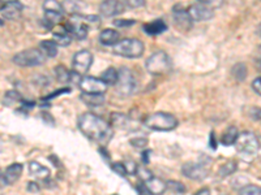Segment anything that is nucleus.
Here are the masks:
<instances>
[{
	"label": "nucleus",
	"instance_id": "473e14b6",
	"mask_svg": "<svg viewBox=\"0 0 261 195\" xmlns=\"http://www.w3.org/2000/svg\"><path fill=\"white\" fill-rule=\"evenodd\" d=\"M242 195H261V187L256 185H244L242 187Z\"/></svg>",
	"mask_w": 261,
	"mask_h": 195
},
{
	"label": "nucleus",
	"instance_id": "f704fd0d",
	"mask_svg": "<svg viewBox=\"0 0 261 195\" xmlns=\"http://www.w3.org/2000/svg\"><path fill=\"white\" fill-rule=\"evenodd\" d=\"M129 143L134 146L135 148H145L148 146V139L146 138H132L129 141Z\"/></svg>",
	"mask_w": 261,
	"mask_h": 195
},
{
	"label": "nucleus",
	"instance_id": "5701e85b",
	"mask_svg": "<svg viewBox=\"0 0 261 195\" xmlns=\"http://www.w3.org/2000/svg\"><path fill=\"white\" fill-rule=\"evenodd\" d=\"M238 136V127L237 126H230L225 130V133L222 134V138H221V142L225 146H232L235 145V141H237Z\"/></svg>",
	"mask_w": 261,
	"mask_h": 195
},
{
	"label": "nucleus",
	"instance_id": "c03bdc74",
	"mask_svg": "<svg viewBox=\"0 0 261 195\" xmlns=\"http://www.w3.org/2000/svg\"><path fill=\"white\" fill-rule=\"evenodd\" d=\"M252 89H253V91L256 92V94H258L261 96V77H258V78H256V80H253Z\"/></svg>",
	"mask_w": 261,
	"mask_h": 195
},
{
	"label": "nucleus",
	"instance_id": "6ab92c4d",
	"mask_svg": "<svg viewBox=\"0 0 261 195\" xmlns=\"http://www.w3.org/2000/svg\"><path fill=\"white\" fill-rule=\"evenodd\" d=\"M166 30L167 26L162 20H155L153 21V22H149V24L144 25V31L150 37L160 36V34H162V32L166 31Z\"/></svg>",
	"mask_w": 261,
	"mask_h": 195
},
{
	"label": "nucleus",
	"instance_id": "6e6d98bb",
	"mask_svg": "<svg viewBox=\"0 0 261 195\" xmlns=\"http://www.w3.org/2000/svg\"><path fill=\"white\" fill-rule=\"evenodd\" d=\"M222 195H226V194H222Z\"/></svg>",
	"mask_w": 261,
	"mask_h": 195
},
{
	"label": "nucleus",
	"instance_id": "f03ea898",
	"mask_svg": "<svg viewBox=\"0 0 261 195\" xmlns=\"http://www.w3.org/2000/svg\"><path fill=\"white\" fill-rule=\"evenodd\" d=\"M144 43L140 39L127 38L119 41L115 46H113V51L118 56L127 57V59H137L141 57L144 53Z\"/></svg>",
	"mask_w": 261,
	"mask_h": 195
},
{
	"label": "nucleus",
	"instance_id": "cd10ccee",
	"mask_svg": "<svg viewBox=\"0 0 261 195\" xmlns=\"http://www.w3.org/2000/svg\"><path fill=\"white\" fill-rule=\"evenodd\" d=\"M237 167V161H234V160H228V161H226L225 164H222V166L220 167V169H218V175H220L221 177H227V176L235 173Z\"/></svg>",
	"mask_w": 261,
	"mask_h": 195
},
{
	"label": "nucleus",
	"instance_id": "3c124183",
	"mask_svg": "<svg viewBox=\"0 0 261 195\" xmlns=\"http://www.w3.org/2000/svg\"><path fill=\"white\" fill-rule=\"evenodd\" d=\"M258 32H260V34H261V24H260V27H258Z\"/></svg>",
	"mask_w": 261,
	"mask_h": 195
},
{
	"label": "nucleus",
	"instance_id": "ea45409f",
	"mask_svg": "<svg viewBox=\"0 0 261 195\" xmlns=\"http://www.w3.org/2000/svg\"><path fill=\"white\" fill-rule=\"evenodd\" d=\"M136 173L139 175V177L141 178V181H143V182H145L146 180H149V178L153 176V175H151V172L148 171L146 168H137Z\"/></svg>",
	"mask_w": 261,
	"mask_h": 195
},
{
	"label": "nucleus",
	"instance_id": "09e8293b",
	"mask_svg": "<svg viewBox=\"0 0 261 195\" xmlns=\"http://www.w3.org/2000/svg\"><path fill=\"white\" fill-rule=\"evenodd\" d=\"M6 6H7V4L4 3L3 0H0V11H3V8H4V7H6Z\"/></svg>",
	"mask_w": 261,
	"mask_h": 195
},
{
	"label": "nucleus",
	"instance_id": "1a4fd4ad",
	"mask_svg": "<svg viewBox=\"0 0 261 195\" xmlns=\"http://www.w3.org/2000/svg\"><path fill=\"white\" fill-rule=\"evenodd\" d=\"M93 64V55L88 50H81L79 52L74 53L73 61H72V67H73V72L79 74H85L90 69Z\"/></svg>",
	"mask_w": 261,
	"mask_h": 195
},
{
	"label": "nucleus",
	"instance_id": "f257e3e1",
	"mask_svg": "<svg viewBox=\"0 0 261 195\" xmlns=\"http://www.w3.org/2000/svg\"><path fill=\"white\" fill-rule=\"evenodd\" d=\"M77 124L84 136L102 146H106L114 137L113 126L92 112L83 113L79 117Z\"/></svg>",
	"mask_w": 261,
	"mask_h": 195
},
{
	"label": "nucleus",
	"instance_id": "bb28decb",
	"mask_svg": "<svg viewBox=\"0 0 261 195\" xmlns=\"http://www.w3.org/2000/svg\"><path fill=\"white\" fill-rule=\"evenodd\" d=\"M54 41L57 42L58 46L67 47L68 45H71L72 37H71V34H69V32L64 29V26H63L62 31L54 32Z\"/></svg>",
	"mask_w": 261,
	"mask_h": 195
},
{
	"label": "nucleus",
	"instance_id": "ddd939ff",
	"mask_svg": "<svg viewBox=\"0 0 261 195\" xmlns=\"http://www.w3.org/2000/svg\"><path fill=\"white\" fill-rule=\"evenodd\" d=\"M187 12L190 15V17L192 18V21H208L214 17L213 9L206 6H202V4L191 6L187 9Z\"/></svg>",
	"mask_w": 261,
	"mask_h": 195
},
{
	"label": "nucleus",
	"instance_id": "a19ab883",
	"mask_svg": "<svg viewBox=\"0 0 261 195\" xmlns=\"http://www.w3.org/2000/svg\"><path fill=\"white\" fill-rule=\"evenodd\" d=\"M135 22H136L135 20H123V18H120V20L114 21V25L118 27H129V26H132Z\"/></svg>",
	"mask_w": 261,
	"mask_h": 195
},
{
	"label": "nucleus",
	"instance_id": "2eb2a0df",
	"mask_svg": "<svg viewBox=\"0 0 261 195\" xmlns=\"http://www.w3.org/2000/svg\"><path fill=\"white\" fill-rule=\"evenodd\" d=\"M29 173L33 177H36L37 180L41 181H46L50 177V169L38 161L29 162Z\"/></svg>",
	"mask_w": 261,
	"mask_h": 195
},
{
	"label": "nucleus",
	"instance_id": "c756f323",
	"mask_svg": "<svg viewBox=\"0 0 261 195\" xmlns=\"http://www.w3.org/2000/svg\"><path fill=\"white\" fill-rule=\"evenodd\" d=\"M43 9L45 12H57V13H63V7L62 4L58 3L57 0H46L45 4H43Z\"/></svg>",
	"mask_w": 261,
	"mask_h": 195
},
{
	"label": "nucleus",
	"instance_id": "6e6552de",
	"mask_svg": "<svg viewBox=\"0 0 261 195\" xmlns=\"http://www.w3.org/2000/svg\"><path fill=\"white\" fill-rule=\"evenodd\" d=\"M79 87L85 94H103L107 90V85L101 78H95L92 76H85L81 78Z\"/></svg>",
	"mask_w": 261,
	"mask_h": 195
},
{
	"label": "nucleus",
	"instance_id": "5fc2aeb1",
	"mask_svg": "<svg viewBox=\"0 0 261 195\" xmlns=\"http://www.w3.org/2000/svg\"><path fill=\"white\" fill-rule=\"evenodd\" d=\"M113 195H118V194H113Z\"/></svg>",
	"mask_w": 261,
	"mask_h": 195
},
{
	"label": "nucleus",
	"instance_id": "b1692460",
	"mask_svg": "<svg viewBox=\"0 0 261 195\" xmlns=\"http://www.w3.org/2000/svg\"><path fill=\"white\" fill-rule=\"evenodd\" d=\"M109 124L113 127H118V129H124L129 124V118L123 113H111V118Z\"/></svg>",
	"mask_w": 261,
	"mask_h": 195
},
{
	"label": "nucleus",
	"instance_id": "a18cd8bd",
	"mask_svg": "<svg viewBox=\"0 0 261 195\" xmlns=\"http://www.w3.org/2000/svg\"><path fill=\"white\" fill-rule=\"evenodd\" d=\"M71 91V89H68V87H65V89H62V90H59V91H54L53 94L51 95H48V96H46V99H53L54 96H59L60 94H64V92H69Z\"/></svg>",
	"mask_w": 261,
	"mask_h": 195
},
{
	"label": "nucleus",
	"instance_id": "864d4df0",
	"mask_svg": "<svg viewBox=\"0 0 261 195\" xmlns=\"http://www.w3.org/2000/svg\"><path fill=\"white\" fill-rule=\"evenodd\" d=\"M260 52H261V46H260Z\"/></svg>",
	"mask_w": 261,
	"mask_h": 195
},
{
	"label": "nucleus",
	"instance_id": "423d86ee",
	"mask_svg": "<svg viewBox=\"0 0 261 195\" xmlns=\"http://www.w3.org/2000/svg\"><path fill=\"white\" fill-rule=\"evenodd\" d=\"M136 78H135L132 71L125 67L119 69V76L118 81L115 83V89L116 92L122 96H129L135 92L136 90Z\"/></svg>",
	"mask_w": 261,
	"mask_h": 195
},
{
	"label": "nucleus",
	"instance_id": "4468645a",
	"mask_svg": "<svg viewBox=\"0 0 261 195\" xmlns=\"http://www.w3.org/2000/svg\"><path fill=\"white\" fill-rule=\"evenodd\" d=\"M22 171H24V167L20 162H13V164H11L6 169L3 176H2L3 183H6V185H12V183L17 182L20 180L21 175H22Z\"/></svg>",
	"mask_w": 261,
	"mask_h": 195
},
{
	"label": "nucleus",
	"instance_id": "de8ad7c7",
	"mask_svg": "<svg viewBox=\"0 0 261 195\" xmlns=\"http://www.w3.org/2000/svg\"><path fill=\"white\" fill-rule=\"evenodd\" d=\"M149 155H150V151L149 150H146V151H144V154H143V161H144V164H148V161H149Z\"/></svg>",
	"mask_w": 261,
	"mask_h": 195
},
{
	"label": "nucleus",
	"instance_id": "72a5a7b5",
	"mask_svg": "<svg viewBox=\"0 0 261 195\" xmlns=\"http://www.w3.org/2000/svg\"><path fill=\"white\" fill-rule=\"evenodd\" d=\"M197 2L202 6L209 7V8H220L225 0H197Z\"/></svg>",
	"mask_w": 261,
	"mask_h": 195
},
{
	"label": "nucleus",
	"instance_id": "c9c22d12",
	"mask_svg": "<svg viewBox=\"0 0 261 195\" xmlns=\"http://www.w3.org/2000/svg\"><path fill=\"white\" fill-rule=\"evenodd\" d=\"M124 164V168L125 171H127V175H136L137 172V164L135 161H132V160H127V161L123 162Z\"/></svg>",
	"mask_w": 261,
	"mask_h": 195
},
{
	"label": "nucleus",
	"instance_id": "0eeeda50",
	"mask_svg": "<svg viewBox=\"0 0 261 195\" xmlns=\"http://www.w3.org/2000/svg\"><path fill=\"white\" fill-rule=\"evenodd\" d=\"M235 147L239 154L255 155L260 148V142L256 134H253L252 132H244L238 136L235 141Z\"/></svg>",
	"mask_w": 261,
	"mask_h": 195
},
{
	"label": "nucleus",
	"instance_id": "393cba45",
	"mask_svg": "<svg viewBox=\"0 0 261 195\" xmlns=\"http://www.w3.org/2000/svg\"><path fill=\"white\" fill-rule=\"evenodd\" d=\"M71 71L65 68L64 65H58L54 69V74L57 77V81L60 83H71Z\"/></svg>",
	"mask_w": 261,
	"mask_h": 195
},
{
	"label": "nucleus",
	"instance_id": "49530a36",
	"mask_svg": "<svg viewBox=\"0 0 261 195\" xmlns=\"http://www.w3.org/2000/svg\"><path fill=\"white\" fill-rule=\"evenodd\" d=\"M195 195H211V190L208 187H204V189H200Z\"/></svg>",
	"mask_w": 261,
	"mask_h": 195
},
{
	"label": "nucleus",
	"instance_id": "7ed1b4c3",
	"mask_svg": "<svg viewBox=\"0 0 261 195\" xmlns=\"http://www.w3.org/2000/svg\"><path fill=\"white\" fill-rule=\"evenodd\" d=\"M145 126L155 132H171L178 126V120L171 113L155 112L145 118Z\"/></svg>",
	"mask_w": 261,
	"mask_h": 195
},
{
	"label": "nucleus",
	"instance_id": "4c0bfd02",
	"mask_svg": "<svg viewBox=\"0 0 261 195\" xmlns=\"http://www.w3.org/2000/svg\"><path fill=\"white\" fill-rule=\"evenodd\" d=\"M111 167H113V171L115 172L116 175L122 176V177H125V176H127V171H125L123 162H115V164H113Z\"/></svg>",
	"mask_w": 261,
	"mask_h": 195
},
{
	"label": "nucleus",
	"instance_id": "79ce46f5",
	"mask_svg": "<svg viewBox=\"0 0 261 195\" xmlns=\"http://www.w3.org/2000/svg\"><path fill=\"white\" fill-rule=\"evenodd\" d=\"M34 83L41 86V87H45V86H47L48 83H50V80H48L46 76H36V78H34Z\"/></svg>",
	"mask_w": 261,
	"mask_h": 195
},
{
	"label": "nucleus",
	"instance_id": "9d476101",
	"mask_svg": "<svg viewBox=\"0 0 261 195\" xmlns=\"http://www.w3.org/2000/svg\"><path fill=\"white\" fill-rule=\"evenodd\" d=\"M181 175L186 176L190 180L202 181L208 177L209 171L206 167L200 164V162H186L181 167Z\"/></svg>",
	"mask_w": 261,
	"mask_h": 195
},
{
	"label": "nucleus",
	"instance_id": "4be33fe9",
	"mask_svg": "<svg viewBox=\"0 0 261 195\" xmlns=\"http://www.w3.org/2000/svg\"><path fill=\"white\" fill-rule=\"evenodd\" d=\"M80 99L89 107H99L105 103L103 94H85L83 92Z\"/></svg>",
	"mask_w": 261,
	"mask_h": 195
},
{
	"label": "nucleus",
	"instance_id": "c85d7f7f",
	"mask_svg": "<svg viewBox=\"0 0 261 195\" xmlns=\"http://www.w3.org/2000/svg\"><path fill=\"white\" fill-rule=\"evenodd\" d=\"M231 73L235 80L243 81L247 77V67L244 64H242V62H239V64L234 65Z\"/></svg>",
	"mask_w": 261,
	"mask_h": 195
},
{
	"label": "nucleus",
	"instance_id": "f8f14e48",
	"mask_svg": "<svg viewBox=\"0 0 261 195\" xmlns=\"http://www.w3.org/2000/svg\"><path fill=\"white\" fill-rule=\"evenodd\" d=\"M125 6L120 0H103L99 4V13L103 17H115L124 12Z\"/></svg>",
	"mask_w": 261,
	"mask_h": 195
},
{
	"label": "nucleus",
	"instance_id": "a211bd4d",
	"mask_svg": "<svg viewBox=\"0 0 261 195\" xmlns=\"http://www.w3.org/2000/svg\"><path fill=\"white\" fill-rule=\"evenodd\" d=\"M119 41H120V36L114 29H105L99 34V42L103 46H115Z\"/></svg>",
	"mask_w": 261,
	"mask_h": 195
},
{
	"label": "nucleus",
	"instance_id": "aec40b11",
	"mask_svg": "<svg viewBox=\"0 0 261 195\" xmlns=\"http://www.w3.org/2000/svg\"><path fill=\"white\" fill-rule=\"evenodd\" d=\"M39 50L43 52L46 57H55L58 55V51H59V46L55 41H42L41 45H39Z\"/></svg>",
	"mask_w": 261,
	"mask_h": 195
},
{
	"label": "nucleus",
	"instance_id": "e433bc0d",
	"mask_svg": "<svg viewBox=\"0 0 261 195\" xmlns=\"http://www.w3.org/2000/svg\"><path fill=\"white\" fill-rule=\"evenodd\" d=\"M123 3L128 8H140L145 6V0H124Z\"/></svg>",
	"mask_w": 261,
	"mask_h": 195
},
{
	"label": "nucleus",
	"instance_id": "f3484780",
	"mask_svg": "<svg viewBox=\"0 0 261 195\" xmlns=\"http://www.w3.org/2000/svg\"><path fill=\"white\" fill-rule=\"evenodd\" d=\"M3 17L7 20H16V18L20 17L21 12H22V6H21L20 2H11V3L7 4L3 8Z\"/></svg>",
	"mask_w": 261,
	"mask_h": 195
},
{
	"label": "nucleus",
	"instance_id": "7c9ffc66",
	"mask_svg": "<svg viewBox=\"0 0 261 195\" xmlns=\"http://www.w3.org/2000/svg\"><path fill=\"white\" fill-rule=\"evenodd\" d=\"M167 189L171 190V191L175 192V194H184V192H186V186H184L181 182L175 180L167 181Z\"/></svg>",
	"mask_w": 261,
	"mask_h": 195
},
{
	"label": "nucleus",
	"instance_id": "58836bf2",
	"mask_svg": "<svg viewBox=\"0 0 261 195\" xmlns=\"http://www.w3.org/2000/svg\"><path fill=\"white\" fill-rule=\"evenodd\" d=\"M135 187H136V191L139 195H153L150 192V190L148 189V186L145 185V182H143V181L140 183H137Z\"/></svg>",
	"mask_w": 261,
	"mask_h": 195
},
{
	"label": "nucleus",
	"instance_id": "2f4dec72",
	"mask_svg": "<svg viewBox=\"0 0 261 195\" xmlns=\"http://www.w3.org/2000/svg\"><path fill=\"white\" fill-rule=\"evenodd\" d=\"M4 102H6L7 104H13V103H20V102H24V101H22V96H21L17 91L12 90V91L6 92V95H4Z\"/></svg>",
	"mask_w": 261,
	"mask_h": 195
},
{
	"label": "nucleus",
	"instance_id": "603ef678",
	"mask_svg": "<svg viewBox=\"0 0 261 195\" xmlns=\"http://www.w3.org/2000/svg\"><path fill=\"white\" fill-rule=\"evenodd\" d=\"M2 25H3V21L0 20V26H2Z\"/></svg>",
	"mask_w": 261,
	"mask_h": 195
},
{
	"label": "nucleus",
	"instance_id": "412c9836",
	"mask_svg": "<svg viewBox=\"0 0 261 195\" xmlns=\"http://www.w3.org/2000/svg\"><path fill=\"white\" fill-rule=\"evenodd\" d=\"M62 7L64 12H67L71 16H74V15H80V12L84 8V4L81 3L80 0H64Z\"/></svg>",
	"mask_w": 261,
	"mask_h": 195
},
{
	"label": "nucleus",
	"instance_id": "20e7f679",
	"mask_svg": "<svg viewBox=\"0 0 261 195\" xmlns=\"http://www.w3.org/2000/svg\"><path fill=\"white\" fill-rule=\"evenodd\" d=\"M46 59L47 57L39 48H28V50L16 53L13 56V62L21 68H34L43 64Z\"/></svg>",
	"mask_w": 261,
	"mask_h": 195
},
{
	"label": "nucleus",
	"instance_id": "9b49d317",
	"mask_svg": "<svg viewBox=\"0 0 261 195\" xmlns=\"http://www.w3.org/2000/svg\"><path fill=\"white\" fill-rule=\"evenodd\" d=\"M172 18H174L175 26L179 30H181V31H187V30H190L192 27V18L188 15L187 9H184L180 4H176L172 8Z\"/></svg>",
	"mask_w": 261,
	"mask_h": 195
},
{
	"label": "nucleus",
	"instance_id": "dca6fc26",
	"mask_svg": "<svg viewBox=\"0 0 261 195\" xmlns=\"http://www.w3.org/2000/svg\"><path fill=\"white\" fill-rule=\"evenodd\" d=\"M145 185L153 195H162L167 190L166 181H163L162 178L154 177V176H151L149 180H146Z\"/></svg>",
	"mask_w": 261,
	"mask_h": 195
},
{
	"label": "nucleus",
	"instance_id": "37998d69",
	"mask_svg": "<svg viewBox=\"0 0 261 195\" xmlns=\"http://www.w3.org/2000/svg\"><path fill=\"white\" fill-rule=\"evenodd\" d=\"M28 191L36 194V192L41 191V187H39V185L36 182V181H30V182L28 183Z\"/></svg>",
	"mask_w": 261,
	"mask_h": 195
},
{
	"label": "nucleus",
	"instance_id": "8fccbe9b",
	"mask_svg": "<svg viewBox=\"0 0 261 195\" xmlns=\"http://www.w3.org/2000/svg\"><path fill=\"white\" fill-rule=\"evenodd\" d=\"M3 2L6 4H8V3H11V2H16V0H3Z\"/></svg>",
	"mask_w": 261,
	"mask_h": 195
},
{
	"label": "nucleus",
	"instance_id": "39448f33",
	"mask_svg": "<svg viewBox=\"0 0 261 195\" xmlns=\"http://www.w3.org/2000/svg\"><path fill=\"white\" fill-rule=\"evenodd\" d=\"M145 68L153 76H161L171 69V60L165 51H157L148 57Z\"/></svg>",
	"mask_w": 261,
	"mask_h": 195
},
{
	"label": "nucleus",
	"instance_id": "a878e982",
	"mask_svg": "<svg viewBox=\"0 0 261 195\" xmlns=\"http://www.w3.org/2000/svg\"><path fill=\"white\" fill-rule=\"evenodd\" d=\"M118 76H119V71H118V69H115V68H113V67H110V68H107L106 71L102 72L101 80L103 81V82L106 83L107 86H109V85L115 86L116 81H118Z\"/></svg>",
	"mask_w": 261,
	"mask_h": 195
}]
</instances>
